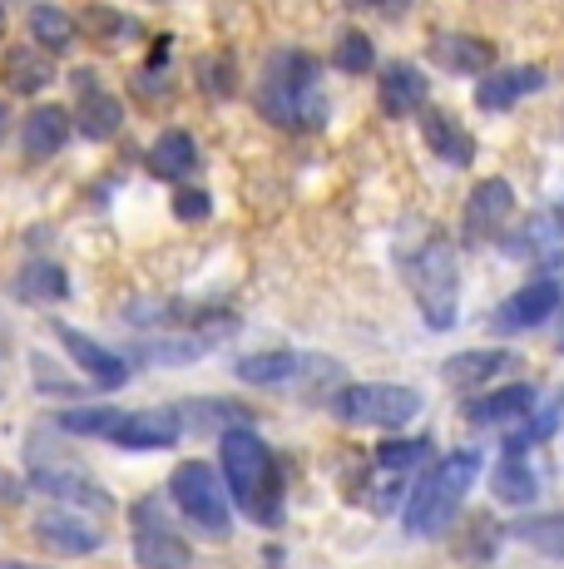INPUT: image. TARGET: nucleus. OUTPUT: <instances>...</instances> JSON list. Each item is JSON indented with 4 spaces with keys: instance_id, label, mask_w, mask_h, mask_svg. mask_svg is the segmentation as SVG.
Listing matches in <instances>:
<instances>
[{
    "instance_id": "nucleus-1",
    "label": "nucleus",
    "mask_w": 564,
    "mask_h": 569,
    "mask_svg": "<svg viewBox=\"0 0 564 569\" xmlns=\"http://www.w3.org/2000/svg\"><path fill=\"white\" fill-rule=\"evenodd\" d=\"M219 466H223L228 500H233L248 520L268 525V530L282 525V461H278V451L263 441V436L248 431V426L223 431Z\"/></svg>"
},
{
    "instance_id": "nucleus-2",
    "label": "nucleus",
    "mask_w": 564,
    "mask_h": 569,
    "mask_svg": "<svg viewBox=\"0 0 564 569\" xmlns=\"http://www.w3.org/2000/svg\"><path fill=\"white\" fill-rule=\"evenodd\" d=\"M258 114L278 129H318L328 119V94H322V64L308 50H278L273 60L258 74V94H253Z\"/></svg>"
},
{
    "instance_id": "nucleus-3",
    "label": "nucleus",
    "mask_w": 564,
    "mask_h": 569,
    "mask_svg": "<svg viewBox=\"0 0 564 569\" xmlns=\"http://www.w3.org/2000/svg\"><path fill=\"white\" fill-rule=\"evenodd\" d=\"M475 476H481V451H451L446 461H436L426 470V476L416 480V490L406 496V535H416V540H436L441 530L455 520V510H461L465 490L475 486Z\"/></svg>"
},
{
    "instance_id": "nucleus-4",
    "label": "nucleus",
    "mask_w": 564,
    "mask_h": 569,
    "mask_svg": "<svg viewBox=\"0 0 564 569\" xmlns=\"http://www.w3.org/2000/svg\"><path fill=\"white\" fill-rule=\"evenodd\" d=\"M406 288L431 332H451L461 317V272H455V243L446 233H431L406 258Z\"/></svg>"
},
{
    "instance_id": "nucleus-5",
    "label": "nucleus",
    "mask_w": 564,
    "mask_h": 569,
    "mask_svg": "<svg viewBox=\"0 0 564 569\" xmlns=\"http://www.w3.org/2000/svg\"><path fill=\"white\" fill-rule=\"evenodd\" d=\"M421 391L396 387V381H356V387H342L332 397V416L346 426H382V431H396V426L416 421L421 416Z\"/></svg>"
},
{
    "instance_id": "nucleus-6",
    "label": "nucleus",
    "mask_w": 564,
    "mask_h": 569,
    "mask_svg": "<svg viewBox=\"0 0 564 569\" xmlns=\"http://www.w3.org/2000/svg\"><path fill=\"white\" fill-rule=\"evenodd\" d=\"M169 496L203 535L228 540L233 535V506H228V490L219 486V470L209 461H179L169 476Z\"/></svg>"
},
{
    "instance_id": "nucleus-7",
    "label": "nucleus",
    "mask_w": 564,
    "mask_h": 569,
    "mask_svg": "<svg viewBox=\"0 0 564 569\" xmlns=\"http://www.w3.org/2000/svg\"><path fill=\"white\" fill-rule=\"evenodd\" d=\"M238 381L263 391H302L318 397L322 381H342V367L328 357H308V352H258L238 362Z\"/></svg>"
},
{
    "instance_id": "nucleus-8",
    "label": "nucleus",
    "mask_w": 564,
    "mask_h": 569,
    "mask_svg": "<svg viewBox=\"0 0 564 569\" xmlns=\"http://www.w3.org/2000/svg\"><path fill=\"white\" fill-rule=\"evenodd\" d=\"M129 520H134V565L139 569H189L193 550H189V540L169 525L164 500L159 496L134 500Z\"/></svg>"
},
{
    "instance_id": "nucleus-9",
    "label": "nucleus",
    "mask_w": 564,
    "mask_h": 569,
    "mask_svg": "<svg viewBox=\"0 0 564 569\" xmlns=\"http://www.w3.org/2000/svg\"><path fill=\"white\" fill-rule=\"evenodd\" d=\"M30 480H36V490H46L50 500H64V506H80V510H90V516H110L114 510V500H110V490L100 486V480H90L84 470H74V466H56V461H30Z\"/></svg>"
},
{
    "instance_id": "nucleus-10",
    "label": "nucleus",
    "mask_w": 564,
    "mask_h": 569,
    "mask_svg": "<svg viewBox=\"0 0 564 569\" xmlns=\"http://www.w3.org/2000/svg\"><path fill=\"white\" fill-rule=\"evenodd\" d=\"M560 308V288L550 278H540V282H525L520 292H510V298L501 302V308L491 312V332H530V327H540V322H550Z\"/></svg>"
},
{
    "instance_id": "nucleus-11",
    "label": "nucleus",
    "mask_w": 564,
    "mask_h": 569,
    "mask_svg": "<svg viewBox=\"0 0 564 569\" xmlns=\"http://www.w3.org/2000/svg\"><path fill=\"white\" fill-rule=\"evenodd\" d=\"M56 337L64 342V352L74 357V367L84 371V377L94 381V387H104V391H119L129 381V362L119 352H110L104 342H94L90 332H80V327H70V322H60L56 327Z\"/></svg>"
},
{
    "instance_id": "nucleus-12",
    "label": "nucleus",
    "mask_w": 564,
    "mask_h": 569,
    "mask_svg": "<svg viewBox=\"0 0 564 569\" xmlns=\"http://www.w3.org/2000/svg\"><path fill=\"white\" fill-rule=\"evenodd\" d=\"M179 436H183L179 416H173V407H164V411H119L110 441L124 446V451H169Z\"/></svg>"
},
{
    "instance_id": "nucleus-13",
    "label": "nucleus",
    "mask_w": 564,
    "mask_h": 569,
    "mask_svg": "<svg viewBox=\"0 0 564 569\" xmlns=\"http://www.w3.org/2000/svg\"><path fill=\"white\" fill-rule=\"evenodd\" d=\"M535 90H545V70H540V64H495V70H485L481 80H475V104L501 114V109H510Z\"/></svg>"
},
{
    "instance_id": "nucleus-14",
    "label": "nucleus",
    "mask_w": 564,
    "mask_h": 569,
    "mask_svg": "<svg viewBox=\"0 0 564 569\" xmlns=\"http://www.w3.org/2000/svg\"><path fill=\"white\" fill-rule=\"evenodd\" d=\"M36 540L56 555L84 560V555H94L104 545V535L94 530V525H84L80 516H70V510H46V516L36 520Z\"/></svg>"
},
{
    "instance_id": "nucleus-15",
    "label": "nucleus",
    "mask_w": 564,
    "mask_h": 569,
    "mask_svg": "<svg viewBox=\"0 0 564 569\" xmlns=\"http://www.w3.org/2000/svg\"><path fill=\"white\" fill-rule=\"evenodd\" d=\"M421 134H426V144H431V154L436 159L455 163V169L475 163V134L455 114H446V109L421 104Z\"/></svg>"
},
{
    "instance_id": "nucleus-16",
    "label": "nucleus",
    "mask_w": 564,
    "mask_h": 569,
    "mask_svg": "<svg viewBox=\"0 0 564 569\" xmlns=\"http://www.w3.org/2000/svg\"><path fill=\"white\" fill-rule=\"evenodd\" d=\"M431 64H441L451 74H485V70H495V46L481 36L441 30V36H431Z\"/></svg>"
},
{
    "instance_id": "nucleus-17",
    "label": "nucleus",
    "mask_w": 564,
    "mask_h": 569,
    "mask_svg": "<svg viewBox=\"0 0 564 569\" xmlns=\"http://www.w3.org/2000/svg\"><path fill=\"white\" fill-rule=\"evenodd\" d=\"M535 401H540V391L530 387V381H515V387H501V391H491V397L465 401V421L471 426H515L535 411Z\"/></svg>"
},
{
    "instance_id": "nucleus-18",
    "label": "nucleus",
    "mask_w": 564,
    "mask_h": 569,
    "mask_svg": "<svg viewBox=\"0 0 564 569\" xmlns=\"http://www.w3.org/2000/svg\"><path fill=\"white\" fill-rule=\"evenodd\" d=\"M510 213H515V189H510L505 179L475 183L471 199H465V233H471V238H491Z\"/></svg>"
},
{
    "instance_id": "nucleus-19",
    "label": "nucleus",
    "mask_w": 564,
    "mask_h": 569,
    "mask_svg": "<svg viewBox=\"0 0 564 569\" xmlns=\"http://www.w3.org/2000/svg\"><path fill=\"white\" fill-rule=\"evenodd\" d=\"M515 367V352H505V347H481V352H455L441 362V377H446L451 391H471V387H485V381H495L501 371Z\"/></svg>"
},
{
    "instance_id": "nucleus-20",
    "label": "nucleus",
    "mask_w": 564,
    "mask_h": 569,
    "mask_svg": "<svg viewBox=\"0 0 564 569\" xmlns=\"http://www.w3.org/2000/svg\"><path fill=\"white\" fill-rule=\"evenodd\" d=\"M20 144H26L30 159H56L70 144V114L60 104H36L20 124Z\"/></svg>"
},
{
    "instance_id": "nucleus-21",
    "label": "nucleus",
    "mask_w": 564,
    "mask_h": 569,
    "mask_svg": "<svg viewBox=\"0 0 564 569\" xmlns=\"http://www.w3.org/2000/svg\"><path fill=\"white\" fill-rule=\"evenodd\" d=\"M376 90H382V109L386 114H421V100H426V74L416 70L411 60H392L382 64V80H376Z\"/></svg>"
},
{
    "instance_id": "nucleus-22",
    "label": "nucleus",
    "mask_w": 564,
    "mask_h": 569,
    "mask_svg": "<svg viewBox=\"0 0 564 569\" xmlns=\"http://www.w3.org/2000/svg\"><path fill=\"white\" fill-rule=\"evenodd\" d=\"M144 163H149V173H154V179L179 183V179H189V173L199 169V144H193L189 129H164V134L149 144Z\"/></svg>"
},
{
    "instance_id": "nucleus-23",
    "label": "nucleus",
    "mask_w": 564,
    "mask_h": 569,
    "mask_svg": "<svg viewBox=\"0 0 564 569\" xmlns=\"http://www.w3.org/2000/svg\"><path fill=\"white\" fill-rule=\"evenodd\" d=\"M80 109H74V124H80L84 139H114L119 124H124V104L114 100L110 90H94L90 74H80Z\"/></svg>"
},
{
    "instance_id": "nucleus-24",
    "label": "nucleus",
    "mask_w": 564,
    "mask_h": 569,
    "mask_svg": "<svg viewBox=\"0 0 564 569\" xmlns=\"http://www.w3.org/2000/svg\"><path fill=\"white\" fill-rule=\"evenodd\" d=\"M491 496L501 500V506H535V496H540V480H535V470H530L525 461H520V451H505L501 461H495L491 470Z\"/></svg>"
},
{
    "instance_id": "nucleus-25",
    "label": "nucleus",
    "mask_w": 564,
    "mask_h": 569,
    "mask_svg": "<svg viewBox=\"0 0 564 569\" xmlns=\"http://www.w3.org/2000/svg\"><path fill=\"white\" fill-rule=\"evenodd\" d=\"M0 74L16 94H40L50 80H56V64L46 60L36 46H10L6 60H0Z\"/></svg>"
},
{
    "instance_id": "nucleus-26",
    "label": "nucleus",
    "mask_w": 564,
    "mask_h": 569,
    "mask_svg": "<svg viewBox=\"0 0 564 569\" xmlns=\"http://www.w3.org/2000/svg\"><path fill=\"white\" fill-rule=\"evenodd\" d=\"M64 292H70V278H64L60 262H46V258L26 262L20 278H16V298L20 302H64Z\"/></svg>"
},
{
    "instance_id": "nucleus-27",
    "label": "nucleus",
    "mask_w": 564,
    "mask_h": 569,
    "mask_svg": "<svg viewBox=\"0 0 564 569\" xmlns=\"http://www.w3.org/2000/svg\"><path fill=\"white\" fill-rule=\"evenodd\" d=\"M30 36H36V50H70L74 16H64L60 6H36L30 10Z\"/></svg>"
},
{
    "instance_id": "nucleus-28",
    "label": "nucleus",
    "mask_w": 564,
    "mask_h": 569,
    "mask_svg": "<svg viewBox=\"0 0 564 569\" xmlns=\"http://www.w3.org/2000/svg\"><path fill=\"white\" fill-rule=\"evenodd\" d=\"M515 535L530 545V550L564 560V510H555V516H525L515 525Z\"/></svg>"
},
{
    "instance_id": "nucleus-29",
    "label": "nucleus",
    "mask_w": 564,
    "mask_h": 569,
    "mask_svg": "<svg viewBox=\"0 0 564 569\" xmlns=\"http://www.w3.org/2000/svg\"><path fill=\"white\" fill-rule=\"evenodd\" d=\"M560 416H564V397H555L545 411L530 421L525 416V426H510L505 431V451H525V446H540V441H550L555 436V426H560Z\"/></svg>"
},
{
    "instance_id": "nucleus-30",
    "label": "nucleus",
    "mask_w": 564,
    "mask_h": 569,
    "mask_svg": "<svg viewBox=\"0 0 564 569\" xmlns=\"http://www.w3.org/2000/svg\"><path fill=\"white\" fill-rule=\"evenodd\" d=\"M431 456V441H386V446H376V456H372V466L376 470H392V476H406V470H416L421 461Z\"/></svg>"
},
{
    "instance_id": "nucleus-31",
    "label": "nucleus",
    "mask_w": 564,
    "mask_h": 569,
    "mask_svg": "<svg viewBox=\"0 0 564 569\" xmlns=\"http://www.w3.org/2000/svg\"><path fill=\"white\" fill-rule=\"evenodd\" d=\"M114 421H119L114 407H80V411H60L56 416L60 431H70V436H104V441H110Z\"/></svg>"
},
{
    "instance_id": "nucleus-32",
    "label": "nucleus",
    "mask_w": 564,
    "mask_h": 569,
    "mask_svg": "<svg viewBox=\"0 0 564 569\" xmlns=\"http://www.w3.org/2000/svg\"><path fill=\"white\" fill-rule=\"evenodd\" d=\"M338 64H342L346 74H366L376 64L372 40H366L362 30H342V36H338Z\"/></svg>"
},
{
    "instance_id": "nucleus-33",
    "label": "nucleus",
    "mask_w": 564,
    "mask_h": 569,
    "mask_svg": "<svg viewBox=\"0 0 564 569\" xmlns=\"http://www.w3.org/2000/svg\"><path fill=\"white\" fill-rule=\"evenodd\" d=\"M203 90H209V94H233V90H238L233 54H219V60H203Z\"/></svg>"
},
{
    "instance_id": "nucleus-34",
    "label": "nucleus",
    "mask_w": 564,
    "mask_h": 569,
    "mask_svg": "<svg viewBox=\"0 0 564 569\" xmlns=\"http://www.w3.org/2000/svg\"><path fill=\"white\" fill-rule=\"evenodd\" d=\"M173 213H179V223H203L213 213V199L203 189H179L173 193Z\"/></svg>"
},
{
    "instance_id": "nucleus-35",
    "label": "nucleus",
    "mask_w": 564,
    "mask_h": 569,
    "mask_svg": "<svg viewBox=\"0 0 564 569\" xmlns=\"http://www.w3.org/2000/svg\"><path fill=\"white\" fill-rule=\"evenodd\" d=\"M84 20H90V26H94V36H104V40L129 36V16H114V10H100V6H94Z\"/></svg>"
},
{
    "instance_id": "nucleus-36",
    "label": "nucleus",
    "mask_w": 564,
    "mask_h": 569,
    "mask_svg": "<svg viewBox=\"0 0 564 569\" xmlns=\"http://www.w3.org/2000/svg\"><path fill=\"white\" fill-rule=\"evenodd\" d=\"M346 6H356V10H376V16H401V10H406L411 0H346Z\"/></svg>"
},
{
    "instance_id": "nucleus-37",
    "label": "nucleus",
    "mask_w": 564,
    "mask_h": 569,
    "mask_svg": "<svg viewBox=\"0 0 564 569\" xmlns=\"http://www.w3.org/2000/svg\"><path fill=\"white\" fill-rule=\"evenodd\" d=\"M0 569H40V565H26V560H0Z\"/></svg>"
},
{
    "instance_id": "nucleus-38",
    "label": "nucleus",
    "mask_w": 564,
    "mask_h": 569,
    "mask_svg": "<svg viewBox=\"0 0 564 569\" xmlns=\"http://www.w3.org/2000/svg\"><path fill=\"white\" fill-rule=\"evenodd\" d=\"M6 124H10V109H6V104H0V134H6Z\"/></svg>"
},
{
    "instance_id": "nucleus-39",
    "label": "nucleus",
    "mask_w": 564,
    "mask_h": 569,
    "mask_svg": "<svg viewBox=\"0 0 564 569\" xmlns=\"http://www.w3.org/2000/svg\"><path fill=\"white\" fill-rule=\"evenodd\" d=\"M555 347H560V352H564V327H560V342H555Z\"/></svg>"
},
{
    "instance_id": "nucleus-40",
    "label": "nucleus",
    "mask_w": 564,
    "mask_h": 569,
    "mask_svg": "<svg viewBox=\"0 0 564 569\" xmlns=\"http://www.w3.org/2000/svg\"><path fill=\"white\" fill-rule=\"evenodd\" d=\"M0 30H6V10H0Z\"/></svg>"
}]
</instances>
